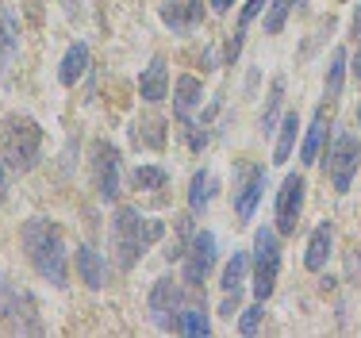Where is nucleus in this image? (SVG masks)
<instances>
[{
    "label": "nucleus",
    "instance_id": "3",
    "mask_svg": "<svg viewBox=\"0 0 361 338\" xmlns=\"http://www.w3.org/2000/svg\"><path fill=\"white\" fill-rule=\"evenodd\" d=\"M0 150L12 173H31L42 158V127L31 116H8L0 123Z\"/></svg>",
    "mask_w": 361,
    "mask_h": 338
},
{
    "label": "nucleus",
    "instance_id": "13",
    "mask_svg": "<svg viewBox=\"0 0 361 338\" xmlns=\"http://www.w3.org/2000/svg\"><path fill=\"white\" fill-rule=\"evenodd\" d=\"M196 104H204V85L196 81L192 73L177 77V85H173V111H177V119H180V123H192Z\"/></svg>",
    "mask_w": 361,
    "mask_h": 338
},
{
    "label": "nucleus",
    "instance_id": "4",
    "mask_svg": "<svg viewBox=\"0 0 361 338\" xmlns=\"http://www.w3.org/2000/svg\"><path fill=\"white\" fill-rule=\"evenodd\" d=\"M0 323L12 334H42V319H39L35 300L12 277H0Z\"/></svg>",
    "mask_w": 361,
    "mask_h": 338
},
{
    "label": "nucleus",
    "instance_id": "31",
    "mask_svg": "<svg viewBox=\"0 0 361 338\" xmlns=\"http://www.w3.org/2000/svg\"><path fill=\"white\" fill-rule=\"evenodd\" d=\"M354 35H357V54H354V77L361 81V8L354 12Z\"/></svg>",
    "mask_w": 361,
    "mask_h": 338
},
{
    "label": "nucleus",
    "instance_id": "1",
    "mask_svg": "<svg viewBox=\"0 0 361 338\" xmlns=\"http://www.w3.org/2000/svg\"><path fill=\"white\" fill-rule=\"evenodd\" d=\"M20 239H23V250H27V262L35 265V273L42 281H50L54 289H66L70 284V265H66L62 227L50 219H27Z\"/></svg>",
    "mask_w": 361,
    "mask_h": 338
},
{
    "label": "nucleus",
    "instance_id": "6",
    "mask_svg": "<svg viewBox=\"0 0 361 338\" xmlns=\"http://www.w3.org/2000/svg\"><path fill=\"white\" fill-rule=\"evenodd\" d=\"M357 166H361L357 135L338 131L334 135V146H331V158H326V173H331L334 193H350V185H354V177H357Z\"/></svg>",
    "mask_w": 361,
    "mask_h": 338
},
{
    "label": "nucleus",
    "instance_id": "5",
    "mask_svg": "<svg viewBox=\"0 0 361 338\" xmlns=\"http://www.w3.org/2000/svg\"><path fill=\"white\" fill-rule=\"evenodd\" d=\"M254 296L257 300H269L273 289H277V277H281V242L273 227H257L254 231Z\"/></svg>",
    "mask_w": 361,
    "mask_h": 338
},
{
    "label": "nucleus",
    "instance_id": "33",
    "mask_svg": "<svg viewBox=\"0 0 361 338\" xmlns=\"http://www.w3.org/2000/svg\"><path fill=\"white\" fill-rule=\"evenodd\" d=\"M4 193H8V177H4V162H0V204H4Z\"/></svg>",
    "mask_w": 361,
    "mask_h": 338
},
{
    "label": "nucleus",
    "instance_id": "21",
    "mask_svg": "<svg viewBox=\"0 0 361 338\" xmlns=\"http://www.w3.org/2000/svg\"><path fill=\"white\" fill-rule=\"evenodd\" d=\"M20 50V23L8 8H0V66H8Z\"/></svg>",
    "mask_w": 361,
    "mask_h": 338
},
{
    "label": "nucleus",
    "instance_id": "23",
    "mask_svg": "<svg viewBox=\"0 0 361 338\" xmlns=\"http://www.w3.org/2000/svg\"><path fill=\"white\" fill-rule=\"evenodd\" d=\"M281 100H285V77H273L269 85V100H265V111H262V131H277V111H281Z\"/></svg>",
    "mask_w": 361,
    "mask_h": 338
},
{
    "label": "nucleus",
    "instance_id": "29",
    "mask_svg": "<svg viewBox=\"0 0 361 338\" xmlns=\"http://www.w3.org/2000/svg\"><path fill=\"white\" fill-rule=\"evenodd\" d=\"M265 300H257V304H250V308H246L243 311V319H238V331H243V334H254L257 331V323H262V315H265Z\"/></svg>",
    "mask_w": 361,
    "mask_h": 338
},
{
    "label": "nucleus",
    "instance_id": "25",
    "mask_svg": "<svg viewBox=\"0 0 361 338\" xmlns=\"http://www.w3.org/2000/svg\"><path fill=\"white\" fill-rule=\"evenodd\" d=\"M166 181H169V173L161 166H139L131 173V185L142 188V193H158V188H166Z\"/></svg>",
    "mask_w": 361,
    "mask_h": 338
},
{
    "label": "nucleus",
    "instance_id": "27",
    "mask_svg": "<svg viewBox=\"0 0 361 338\" xmlns=\"http://www.w3.org/2000/svg\"><path fill=\"white\" fill-rule=\"evenodd\" d=\"M292 4H296V0H269V12H265V35H281Z\"/></svg>",
    "mask_w": 361,
    "mask_h": 338
},
{
    "label": "nucleus",
    "instance_id": "15",
    "mask_svg": "<svg viewBox=\"0 0 361 338\" xmlns=\"http://www.w3.org/2000/svg\"><path fill=\"white\" fill-rule=\"evenodd\" d=\"M73 265H77V273H81L85 289L100 292V289L108 284V265H104V258H100L92 246H81V250H77V254H73Z\"/></svg>",
    "mask_w": 361,
    "mask_h": 338
},
{
    "label": "nucleus",
    "instance_id": "12",
    "mask_svg": "<svg viewBox=\"0 0 361 338\" xmlns=\"http://www.w3.org/2000/svg\"><path fill=\"white\" fill-rule=\"evenodd\" d=\"M265 193V169L262 166H246L243 169V185L235 188V212H238V223L254 219V207Z\"/></svg>",
    "mask_w": 361,
    "mask_h": 338
},
{
    "label": "nucleus",
    "instance_id": "2",
    "mask_svg": "<svg viewBox=\"0 0 361 338\" xmlns=\"http://www.w3.org/2000/svg\"><path fill=\"white\" fill-rule=\"evenodd\" d=\"M161 235H166V227H161L158 219L142 223V215L135 212V207H116V215H111V250H116V265L119 270H135L142 250L150 246V242H158Z\"/></svg>",
    "mask_w": 361,
    "mask_h": 338
},
{
    "label": "nucleus",
    "instance_id": "17",
    "mask_svg": "<svg viewBox=\"0 0 361 338\" xmlns=\"http://www.w3.org/2000/svg\"><path fill=\"white\" fill-rule=\"evenodd\" d=\"M85 69H89V47H85V42H73V47L66 50L62 66H58V81H62V85H77Z\"/></svg>",
    "mask_w": 361,
    "mask_h": 338
},
{
    "label": "nucleus",
    "instance_id": "11",
    "mask_svg": "<svg viewBox=\"0 0 361 338\" xmlns=\"http://www.w3.org/2000/svg\"><path fill=\"white\" fill-rule=\"evenodd\" d=\"M204 20V0H166L161 4V23L173 35H192Z\"/></svg>",
    "mask_w": 361,
    "mask_h": 338
},
{
    "label": "nucleus",
    "instance_id": "35",
    "mask_svg": "<svg viewBox=\"0 0 361 338\" xmlns=\"http://www.w3.org/2000/svg\"><path fill=\"white\" fill-rule=\"evenodd\" d=\"M357 131H361V108H357Z\"/></svg>",
    "mask_w": 361,
    "mask_h": 338
},
{
    "label": "nucleus",
    "instance_id": "9",
    "mask_svg": "<svg viewBox=\"0 0 361 338\" xmlns=\"http://www.w3.org/2000/svg\"><path fill=\"white\" fill-rule=\"evenodd\" d=\"M212 265H216V235H212V231H196L192 242H188V250H185V273H180V281H185L188 289H200V284L208 281Z\"/></svg>",
    "mask_w": 361,
    "mask_h": 338
},
{
    "label": "nucleus",
    "instance_id": "32",
    "mask_svg": "<svg viewBox=\"0 0 361 338\" xmlns=\"http://www.w3.org/2000/svg\"><path fill=\"white\" fill-rule=\"evenodd\" d=\"M238 50H243V28H238V31L227 39V62H235V58H238Z\"/></svg>",
    "mask_w": 361,
    "mask_h": 338
},
{
    "label": "nucleus",
    "instance_id": "7",
    "mask_svg": "<svg viewBox=\"0 0 361 338\" xmlns=\"http://www.w3.org/2000/svg\"><path fill=\"white\" fill-rule=\"evenodd\" d=\"M185 304V292H180V284L173 277H161V281H154L150 296H146V308H150V319L161 327V331H177L180 323V308Z\"/></svg>",
    "mask_w": 361,
    "mask_h": 338
},
{
    "label": "nucleus",
    "instance_id": "19",
    "mask_svg": "<svg viewBox=\"0 0 361 338\" xmlns=\"http://www.w3.org/2000/svg\"><path fill=\"white\" fill-rule=\"evenodd\" d=\"M323 135H326V108H315V119H312V127H307V135H304V146H300V162H304V166L319 162Z\"/></svg>",
    "mask_w": 361,
    "mask_h": 338
},
{
    "label": "nucleus",
    "instance_id": "28",
    "mask_svg": "<svg viewBox=\"0 0 361 338\" xmlns=\"http://www.w3.org/2000/svg\"><path fill=\"white\" fill-rule=\"evenodd\" d=\"M135 138L146 146H154V150H161V146H166V127H161V119H142V123L135 127Z\"/></svg>",
    "mask_w": 361,
    "mask_h": 338
},
{
    "label": "nucleus",
    "instance_id": "34",
    "mask_svg": "<svg viewBox=\"0 0 361 338\" xmlns=\"http://www.w3.org/2000/svg\"><path fill=\"white\" fill-rule=\"evenodd\" d=\"M231 4H235V0H212V8H216V12H227Z\"/></svg>",
    "mask_w": 361,
    "mask_h": 338
},
{
    "label": "nucleus",
    "instance_id": "30",
    "mask_svg": "<svg viewBox=\"0 0 361 338\" xmlns=\"http://www.w3.org/2000/svg\"><path fill=\"white\" fill-rule=\"evenodd\" d=\"M262 8H269V0H246L243 4V28L254 20V16H262Z\"/></svg>",
    "mask_w": 361,
    "mask_h": 338
},
{
    "label": "nucleus",
    "instance_id": "14",
    "mask_svg": "<svg viewBox=\"0 0 361 338\" xmlns=\"http://www.w3.org/2000/svg\"><path fill=\"white\" fill-rule=\"evenodd\" d=\"M139 97L146 104H161L169 97V69H166V58H154L146 66V73L139 77Z\"/></svg>",
    "mask_w": 361,
    "mask_h": 338
},
{
    "label": "nucleus",
    "instance_id": "10",
    "mask_svg": "<svg viewBox=\"0 0 361 338\" xmlns=\"http://www.w3.org/2000/svg\"><path fill=\"white\" fill-rule=\"evenodd\" d=\"M304 193L307 181L300 173H288L285 185L277 188V235H292L300 223V212H304Z\"/></svg>",
    "mask_w": 361,
    "mask_h": 338
},
{
    "label": "nucleus",
    "instance_id": "26",
    "mask_svg": "<svg viewBox=\"0 0 361 338\" xmlns=\"http://www.w3.org/2000/svg\"><path fill=\"white\" fill-rule=\"evenodd\" d=\"M180 334H208L212 331V319L204 308H185L180 311V323H177Z\"/></svg>",
    "mask_w": 361,
    "mask_h": 338
},
{
    "label": "nucleus",
    "instance_id": "24",
    "mask_svg": "<svg viewBox=\"0 0 361 338\" xmlns=\"http://www.w3.org/2000/svg\"><path fill=\"white\" fill-rule=\"evenodd\" d=\"M346 62H350V54L338 47L331 54V66H326V97H338L342 92V85H346Z\"/></svg>",
    "mask_w": 361,
    "mask_h": 338
},
{
    "label": "nucleus",
    "instance_id": "8",
    "mask_svg": "<svg viewBox=\"0 0 361 338\" xmlns=\"http://www.w3.org/2000/svg\"><path fill=\"white\" fill-rule=\"evenodd\" d=\"M92 188H97V196L104 204H111L119 196V150L108 138L92 143Z\"/></svg>",
    "mask_w": 361,
    "mask_h": 338
},
{
    "label": "nucleus",
    "instance_id": "20",
    "mask_svg": "<svg viewBox=\"0 0 361 338\" xmlns=\"http://www.w3.org/2000/svg\"><path fill=\"white\" fill-rule=\"evenodd\" d=\"M212 193H216V177H212V169H196L192 188H188V212L200 215L204 207L212 204Z\"/></svg>",
    "mask_w": 361,
    "mask_h": 338
},
{
    "label": "nucleus",
    "instance_id": "22",
    "mask_svg": "<svg viewBox=\"0 0 361 338\" xmlns=\"http://www.w3.org/2000/svg\"><path fill=\"white\" fill-rule=\"evenodd\" d=\"M246 270H250V258L243 254V250H235L231 254V262L223 265V292H243V281H246Z\"/></svg>",
    "mask_w": 361,
    "mask_h": 338
},
{
    "label": "nucleus",
    "instance_id": "16",
    "mask_svg": "<svg viewBox=\"0 0 361 338\" xmlns=\"http://www.w3.org/2000/svg\"><path fill=\"white\" fill-rule=\"evenodd\" d=\"M331 242H334V227L331 223H319L312 231V239H307V250H304V265L312 273L326 270V262H331Z\"/></svg>",
    "mask_w": 361,
    "mask_h": 338
},
{
    "label": "nucleus",
    "instance_id": "18",
    "mask_svg": "<svg viewBox=\"0 0 361 338\" xmlns=\"http://www.w3.org/2000/svg\"><path fill=\"white\" fill-rule=\"evenodd\" d=\"M296 131H300V116L296 111H285L277 123V150H273V162L277 166H285L292 158V146H296Z\"/></svg>",
    "mask_w": 361,
    "mask_h": 338
}]
</instances>
